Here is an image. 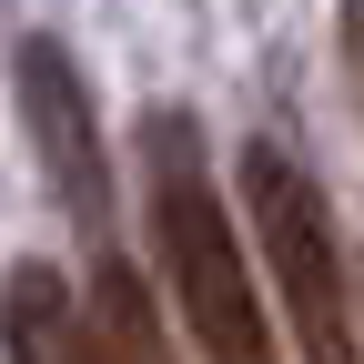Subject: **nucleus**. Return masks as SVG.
I'll use <instances>...</instances> for the list:
<instances>
[{
	"mask_svg": "<svg viewBox=\"0 0 364 364\" xmlns=\"http://www.w3.org/2000/svg\"><path fill=\"white\" fill-rule=\"evenodd\" d=\"M344 71H354V112H364V0H344Z\"/></svg>",
	"mask_w": 364,
	"mask_h": 364,
	"instance_id": "6",
	"label": "nucleus"
},
{
	"mask_svg": "<svg viewBox=\"0 0 364 364\" xmlns=\"http://www.w3.org/2000/svg\"><path fill=\"white\" fill-rule=\"evenodd\" d=\"M0 354L11 364H102L91 304L61 284L51 263H11L0 273Z\"/></svg>",
	"mask_w": 364,
	"mask_h": 364,
	"instance_id": "4",
	"label": "nucleus"
},
{
	"mask_svg": "<svg viewBox=\"0 0 364 364\" xmlns=\"http://www.w3.org/2000/svg\"><path fill=\"white\" fill-rule=\"evenodd\" d=\"M91 344H102V364H172V334H162V304H152V284L122 263V243L112 253H91Z\"/></svg>",
	"mask_w": 364,
	"mask_h": 364,
	"instance_id": "5",
	"label": "nucleus"
},
{
	"mask_svg": "<svg viewBox=\"0 0 364 364\" xmlns=\"http://www.w3.org/2000/svg\"><path fill=\"white\" fill-rule=\"evenodd\" d=\"M243 223L263 233V273H273V304H284L304 364H364L354 284H344V233L324 213V182L284 142H243Z\"/></svg>",
	"mask_w": 364,
	"mask_h": 364,
	"instance_id": "2",
	"label": "nucleus"
},
{
	"mask_svg": "<svg viewBox=\"0 0 364 364\" xmlns=\"http://www.w3.org/2000/svg\"><path fill=\"white\" fill-rule=\"evenodd\" d=\"M11 71H21V122H31V142H41V172H51L61 213L91 233V253H112V172H102V122H91V91H81L71 51H61L51 31H31L21 51H11Z\"/></svg>",
	"mask_w": 364,
	"mask_h": 364,
	"instance_id": "3",
	"label": "nucleus"
},
{
	"mask_svg": "<svg viewBox=\"0 0 364 364\" xmlns=\"http://www.w3.org/2000/svg\"><path fill=\"white\" fill-rule=\"evenodd\" d=\"M142 203H152L162 284H172V314L193 334V354L203 364H284L273 354V314L253 294V263H243V233L203 172V132L172 102L142 112Z\"/></svg>",
	"mask_w": 364,
	"mask_h": 364,
	"instance_id": "1",
	"label": "nucleus"
}]
</instances>
